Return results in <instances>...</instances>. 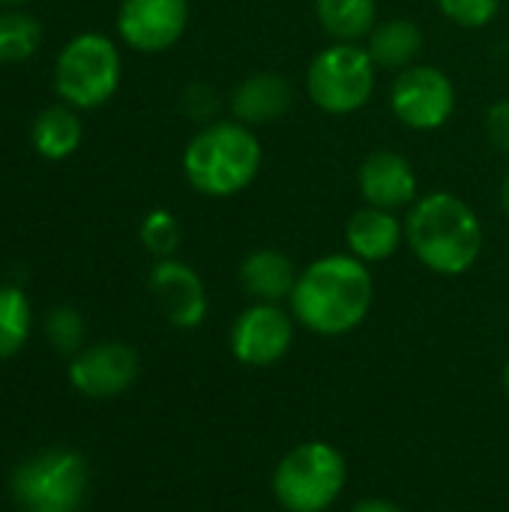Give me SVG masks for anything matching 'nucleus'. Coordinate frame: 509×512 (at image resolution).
<instances>
[{"label":"nucleus","mask_w":509,"mask_h":512,"mask_svg":"<svg viewBox=\"0 0 509 512\" xmlns=\"http://www.w3.org/2000/svg\"><path fill=\"white\" fill-rule=\"evenodd\" d=\"M378 84V66L360 42H333L321 48L306 69V93L324 114L360 111Z\"/></svg>","instance_id":"obj_6"},{"label":"nucleus","mask_w":509,"mask_h":512,"mask_svg":"<svg viewBox=\"0 0 509 512\" xmlns=\"http://www.w3.org/2000/svg\"><path fill=\"white\" fill-rule=\"evenodd\" d=\"M42 42V24L24 9L0 12V63H21L33 57Z\"/></svg>","instance_id":"obj_21"},{"label":"nucleus","mask_w":509,"mask_h":512,"mask_svg":"<svg viewBox=\"0 0 509 512\" xmlns=\"http://www.w3.org/2000/svg\"><path fill=\"white\" fill-rule=\"evenodd\" d=\"M348 480L345 456L327 441L288 450L273 471V495L285 512H327Z\"/></svg>","instance_id":"obj_4"},{"label":"nucleus","mask_w":509,"mask_h":512,"mask_svg":"<svg viewBox=\"0 0 509 512\" xmlns=\"http://www.w3.org/2000/svg\"><path fill=\"white\" fill-rule=\"evenodd\" d=\"M501 204H504V210H507V216H509V168H507L504 183H501Z\"/></svg>","instance_id":"obj_27"},{"label":"nucleus","mask_w":509,"mask_h":512,"mask_svg":"<svg viewBox=\"0 0 509 512\" xmlns=\"http://www.w3.org/2000/svg\"><path fill=\"white\" fill-rule=\"evenodd\" d=\"M294 105V87L279 72H255L231 93V114L246 126L276 123Z\"/></svg>","instance_id":"obj_14"},{"label":"nucleus","mask_w":509,"mask_h":512,"mask_svg":"<svg viewBox=\"0 0 509 512\" xmlns=\"http://www.w3.org/2000/svg\"><path fill=\"white\" fill-rule=\"evenodd\" d=\"M138 354L126 342H96L81 348L69 363V384L87 399H114L138 378Z\"/></svg>","instance_id":"obj_11"},{"label":"nucleus","mask_w":509,"mask_h":512,"mask_svg":"<svg viewBox=\"0 0 509 512\" xmlns=\"http://www.w3.org/2000/svg\"><path fill=\"white\" fill-rule=\"evenodd\" d=\"M24 3H30V0H0V9H21Z\"/></svg>","instance_id":"obj_28"},{"label":"nucleus","mask_w":509,"mask_h":512,"mask_svg":"<svg viewBox=\"0 0 509 512\" xmlns=\"http://www.w3.org/2000/svg\"><path fill=\"white\" fill-rule=\"evenodd\" d=\"M351 512H405V510H402L399 504L387 501V498H366V501L354 504V510Z\"/></svg>","instance_id":"obj_26"},{"label":"nucleus","mask_w":509,"mask_h":512,"mask_svg":"<svg viewBox=\"0 0 509 512\" xmlns=\"http://www.w3.org/2000/svg\"><path fill=\"white\" fill-rule=\"evenodd\" d=\"M123 78V60L117 45L102 33H78L63 45L54 60L57 96L81 111L105 105Z\"/></svg>","instance_id":"obj_5"},{"label":"nucleus","mask_w":509,"mask_h":512,"mask_svg":"<svg viewBox=\"0 0 509 512\" xmlns=\"http://www.w3.org/2000/svg\"><path fill=\"white\" fill-rule=\"evenodd\" d=\"M360 192L366 204L381 210H402L417 201V174L414 165L393 150H375L363 159L357 171Z\"/></svg>","instance_id":"obj_13"},{"label":"nucleus","mask_w":509,"mask_h":512,"mask_svg":"<svg viewBox=\"0 0 509 512\" xmlns=\"http://www.w3.org/2000/svg\"><path fill=\"white\" fill-rule=\"evenodd\" d=\"M33 330V309L18 285H0V360L15 357Z\"/></svg>","instance_id":"obj_20"},{"label":"nucleus","mask_w":509,"mask_h":512,"mask_svg":"<svg viewBox=\"0 0 509 512\" xmlns=\"http://www.w3.org/2000/svg\"><path fill=\"white\" fill-rule=\"evenodd\" d=\"M294 324V315L279 303H252L231 324L234 360L252 369L279 363L294 345Z\"/></svg>","instance_id":"obj_9"},{"label":"nucleus","mask_w":509,"mask_h":512,"mask_svg":"<svg viewBox=\"0 0 509 512\" xmlns=\"http://www.w3.org/2000/svg\"><path fill=\"white\" fill-rule=\"evenodd\" d=\"M390 108L402 126L414 132H435L456 114V84L438 66H405L393 78Z\"/></svg>","instance_id":"obj_8"},{"label":"nucleus","mask_w":509,"mask_h":512,"mask_svg":"<svg viewBox=\"0 0 509 512\" xmlns=\"http://www.w3.org/2000/svg\"><path fill=\"white\" fill-rule=\"evenodd\" d=\"M486 132H489V141L495 144V150L509 156V99L495 102L486 111Z\"/></svg>","instance_id":"obj_25"},{"label":"nucleus","mask_w":509,"mask_h":512,"mask_svg":"<svg viewBox=\"0 0 509 512\" xmlns=\"http://www.w3.org/2000/svg\"><path fill=\"white\" fill-rule=\"evenodd\" d=\"M318 24L333 42H360L378 24L375 0H315Z\"/></svg>","instance_id":"obj_19"},{"label":"nucleus","mask_w":509,"mask_h":512,"mask_svg":"<svg viewBox=\"0 0 509 512\" xmlns=\"http://www.w3.org/2000/svg\"><path fill=\"white\" fill-rule=\"evenodd\" d=\"M375 300V282L369 264L351 252H333L315 258L300 270L297 285L288 297L291 315L300 327L315 336H345L357 330Z\"/></svg>","instance_id":"obj_1"},{"label":"nucleus","mask_w":509,"mask_h":512,"mask_svg":"<svg viewBox=\"0 0 509 512\" xmlns=\"http://www.w3.org/2000/svg\"><path fill=\"white\" fill-rule=\"evenodd\" d=\"M150 294L168 324L177 330H195L207 318V291L201 276L177 261V258H159L150 270Z\"/></svg>","instance_id":"obj_12"},{"label":"nucleus","mask_w":509,"mask_h":512,"mask_svg":"<svg viewBox=\"0 0 509 512\" xmlns=\"http://www.w3.org/2000/svg\"><path fill=\"white\" fill-rule=\"evenodd\" d=\"M501 3L504 0H438L441 12L465 30H480L492 24L501 12Z\"/></svg>","instance_id":"obj_24"},{"label":"nucleus","mask_w":509,"mask_h":512,"mask_svg":"<svg viewBox=\"0 0 509 512\" xmlns=\"http://www.w3.org/2000/svg\"><path fill=\"white\" fill-rule=\"evenodd\" d=\"M366 51L375 60V66H384V69L414 66V60L423 51V30L411 18L378 21L372 33L366 36Z\"/></svg>","instance_id":"obj_18"},{"label":"nucleus","mask_w":509,"mask_h":512,"mask_svg":"<svg viewBox=\"0 0 509 512\" xmlns=\"http://www.w3.org/2000/svg\"><path fill=\"white\" fill-rule=\"evenodd\" d=\"M87 486L90 468L75 450H42L24 459L9 480L12 498L27 510H78Z\"/></svg>","instance_id":"obj_7"},{"label":"nucleus","mask_w":509,"mask_h":512,"mask_svg":"<svg viewBox=\"0 0 509 512\" xmlns=\"http://www.w3.org/2000/svg\"><path fill=\"white\" fill-rule=\"evenodd\" d=\"M27 512H54V510H27Z\"/></svg>","instance_id":"obj_30"},{"label":"nucleus","mask_w":509,"mask_h":512,"mask_svg":"<svg viewBox=\"0 0 509 512\" xmlns=\"http://www.w3.org/2000/svg\"><path fill=\"white\" fill-rule=\"evenodd\" d=\"M45 339L57 354L75 357L84 348V318L72 306H54L45 318Z\"/></svg>","instance_id":"obj_23"},{"label":"nucleus","mask_w":509,"mask_h":512,"mask_svg":"<svg viewBox=\"0 0 509 512\" xmlns=\"http://www.w3.org/2000/svg\"><path fill=\"white\" fill-rule=\"evenodd\" d=\"M81 138H84V123L78 117V108H72L66 102L39 111L33 120V129H30L33 150L48 162L69 159L81 147Z\"/></svg>","instance_id":"obj_17"},{"label":"nucleus","mask_w":509,"mask_h":512,"mask_svg":"<svg viewBox=\"0 0 509 512\" xmlns=\"http://www.w3.org/2000/svg\"><path fill=\"white\" fill-rule=\"evenodd\" d=\"M405 240L417 261L438 276H462L483 255V222L468 201L453 192L417 198L405 219Z\"/></svg>","instance_id":"obj_2"},{"label":"nucleus","mask_w":509,"mask_h":512,"mask_svg":"<svg viewBox=\"0 0 509 512\" xmlns=\"http://www.w3.org/2000/svg\"><path fill=\"white\" fill-rule=\"evenodd\" d=\"M402 240H405V222H399L393 210H381L372 204L360 207L345 225L348 252L363 264H378L393 258Z\"/></svg>","instance_id":"obj_15"},{"label":"nucleus","mask_w":509,"mask_h":512,"mask_svg":"<svg viewBox=\"0 0 509 512\" xmlns=\"http://www.w3.org/2000/svg\"><path fill=\"white\" fill-rule=\"evenodd\" d=\"M294 261L279 249H255L240 264V285L255 303H282L297 285Z\"/></svg>","instance_id":"obj_16"},{"label":"nucleus","mask_w":509,"mask_h":512,"mask_svg":"<svg viewBox=\"0 0 509 512\" xmlns=\"http://www.w3.org/2000/svg\"><path fill=\"white\" fill-rule=\"evenodd\" d=\"M261 141L240 120H210L183 150V174L204 198H234L261 171Z\"/></svg>","instance_id":"obj_3"},{"label":"nucleus","mask_w":509,"mask_h":512,"mask_svg":"<svg viewBox=\"0 0 509 512\" xmlns=\"http://www.w3.org/2000/svg\"><path fill=\"white\" fill-rule=\"evenodd\" d=\"M189 27V0H123L117 9L120 39L141 54L174 48Z\"/></svg>","instance_id":"obj_10"},{"label":"nucleus","mask_w":509,"mask_h":512,"mask_svg":"<svg viewBox=\"0 0 509 512\" xmlns=\"http://www.w3.org/2000/svg\"><path fill=\"white\" fill-rule=\"evenodd\" d=\"M504 393H507V399H509V363L504 366Z\"/></svg>","instance_id":"obj_29"},{"label":"nucleus","mask_w":509,"mask_h":512,"mask_svg":"<svg viewBox=\"0 0 509 512\" xmlns=\"http://www.w3.org/2000/svg\"><path fill=\"white\" fill-rule=\"evenodd\" d=\"M138 237H141V246L159 261V258H174V252L180 249V222L171 210L159 207V210H150L144 219H141V228H138Z\"/></svg>","instance_id":"obj_22"}]
</instances>
